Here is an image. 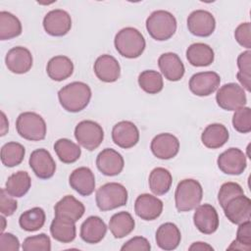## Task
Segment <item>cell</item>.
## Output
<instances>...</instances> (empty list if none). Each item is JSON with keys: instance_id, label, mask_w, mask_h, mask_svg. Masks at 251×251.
Wrapping results in <instances>:
<instances>
[{"instance_id": "1", "label": "cell", "mask_w": 251, "mask_h": 251, "mask_svg": "<svg viewBox=\"0 0 251 251\" xmlns=\"http://www.w3.org/2000/svg\"><path fill=\"white\" fill-rule=\"evenodd\" d=\"M61 106L68 112L77 113L82 111L90 102L91 89L82 81H74L62 87L58 92Z\"/></svg>"}, {"instance_id": "2", "label": "cell", "mask_w": 251, "mask_h": 251, "mask_svg": "<svg viewBox=\"0 0 251 251\" xmlns=\"http://www.w3.org/2000/svg\"><path fill=\"white\" fill-rule=\"evenodd\" d=\"M114 44L118 53L127 59L138 58L146 46L142 33L131 26L122 28L118 31L114 39Z\"/></svg>"}, {"instance_id": "3", "label": "cell", "mask_w": 251, "mask_h": 251, "mask_svg": "<svg viewBox=\"0 0 251 251\" xmlns=\"http://www.w3.org/2000/svg\"><path fill=\"white\" fill-rule=\"evenodd\" d=\"M203 197V188L199 181L185 178L178 182L175 192L176 208L178 212H189L195 209Z\"/></svg>"}, {"instance_id": "4", "label": "cell", "mask_w": 251, "mask_h": 251, "mask_svg": "<svg viewBox=\"0 0 251 251\" xmlns=\"http://www.w3.org/2000/svg\"><path fill=\"white\" fill-rule=\"evenodd\" d=\"M146 29L153 39L165 41L175 34L176 20L172 13L165 10H157L147 18Z\"/></svg>"}, {"instance_id": "5", "label": "cell", "mask_w": 251, "mask_h": 251, "mask_svg": "<svg viewBox=\"0 0 251 251\" xmlns=\"http://www.w3.org/2000/svg\"><path fill=\"white\" fill-rule=\"evenodd\" d=\"M126 188L118 182H108L100 186L95 194L96 205L105 212L125 206L127 202Z\"/></svg>"}, {"instance_id": "6", "label": "cell", "mask_w": 251, "mask_h": 251, "mask_svg": "<svg viewBox=\"0 0 251 251\" xmlns=\"http://www.w3.org/2000/svg\"><path fill=\"white\" fill-rule=\"evenodd\" d=\"M19 135L29 141H40L46 136V123L44 119L34 112H24L16 121Z\"/></svg>"}, {"instance_id": "7", "label": "cell", "mask_w": 251, "mask_h": 251, "mask_svg": "<svg viewBox=\"0 0 251 251\" xmlns=\"http://www.w3.org/2000/svg\"><path fill=\"white\" fill-rule=\"evenodd\" d=\"M75 137L79 145L88 151L97 149L104 139L102 126L93 121L85 120L79 122L75 128Z\"/></svg>"}, {"instance_id": "8", "label": "cell", "mask_w": 251, "mask_h": 251, "mask_svg": "<svg viewBox=\"0 0 251 251\" xmlns=\"http://www.w3.org/2000/svg\"><path fill=\"white\" fill-rule=\"evenodd\" d=\"M216 101L220 108L226 111H236L245 107L247 102L245 90L235 82L226 83L216 94Z\"/></svg>"}, {"instance_id": "9", "label": "cell", "mask_w": 251, "mask_h": 251, "mask_svg": "<svg viewBox=\"0 0 251 251\" xmlns=\"http://www.w3.org/2000/svg\"><path fill=\"white\" fill-rule=\"evenodd\" d=\"M217 164L219 169L226 175L239 176L247 166L245 154L238 148H228L218 157Z\"/></svg>"}, {"instance_id": "10", "label": "cell", "mask_w": 251, "mask_h": 251, "mask_svg": "<svg viewBox=\"0 0 251 251\" xmlns=\"http://www.w3.org/2000/svg\"><path fill=\"white\" fill-rule=\"evenodd\" d=\"M187 28L195 36L208 37L216 28V20L206 10H195L187 18Z\"/></svg>"}, {"instance_id": "11", "label": "cell", "mask_w": 251, "mask_h": 251, "mask_svg": "<svg viewBox=\"0 0 251 251\" xmlns=\"http://www.w3.org/2000/svg\"><path fill=\"white\" fill-rule=\"evenodd\" d=\"M43 27L51 36H64L71 30V16L67 11L62 9L51 10L43 19Z\"/></svg>"}, {"instance_id": "12", "label": "cell", "mask_w": 251, "mask_h": 251, "mask_svg": "<svg viewBox=\"0 0 251 251\" xmlns=\"http://www.w3.org/2000/svg\"><path fill=\"white\" fill-rule=\"evenodd\" d=\"M28 163L34 175L41 179H48L55 174L56 163L50 152L44 148L32 151Z\"/></svg>"}, {"instance_id": "13", "label": "cell", "mask_w": 251, "mask_h": 251, "mask_svg": "<svg viewBox=\"0 0 251 251\" xmlns=\"http://www.w3.org/2000/svg\"><path fill=\"white\" fill-rule=\"evenodd\" d=\"M193 223L200 232L212 234L219 227L220 220L218 212L211 204L198 205L193 215Z\"/></svg>"}, {"instance_id": "14", "label": "cell", "mask_w": 251, "mask_h": 251, "mask_svg": "<svg viewBox=\"0 0 251 251\" xmlns=\"http://www.w3.org/2000/svg\"><path fill=\"white\" fill-rule=\"evenodd\" d=\"M221 83L220 75L215 72H200L189 79V89L197 96H209L214 93Z\"/></svg>"}, {"instance_id": "15", "label": "cell", "mask_w": 251, "mask_h": 251, "mask_svg": "<svg viewBox=\"0 0 251 251\" xmlns=\"http://www.w3.org/2000/svg\"><path fill=\"white\" fill-rule=\"evenodd\" d=\"M223 209L225 216L234 225H240L251 218V200L244 194L230 199Z\"/></svg>"}, {"instance_id": "16", "label": "cell", "mask_w": 251, "mask_h": 251, "mask_svg": "<svg viewBox=\"0 0 251 251\" xmlns=\"http://www.w3.org/2000/svg\"><path fill=\"white\" fill-rule=\"evenodd\" d=\"M33 59L30 51L23 46H16L10 49L5 57L7 69L18 75L27 73L32 67Z\"/></svg>"}, {"instance_id": "17", "label": "cell", "mask_w": 251, "mask_h": 251, "mask_svg": "<svg viewBox=\"0 0 251 251\" xmlns=\"http://www.w3.org/2000/svg\"><path fill=\"white\" fill-rule=\"evenodd\" d=\"M150 149L155 157L162 160H169L176 156L179 150V141L172 133L157 134L151 141Z\"/></svg>"}, {"instance_id": "18", "label": "cell", "mask_w": 251, "mask_h": 251, "mask_svg": "<svg viewBox=\"0 0 251 251\" xmlns=\"http://www.w3.org/2000/svg\"><path fill=\"white\" fill-rule=\"evenodd\" d=\"M112 139L119 147L128 149L139 141V130L132 122L121 121L112 129Z\"/></svg>"}, {"instance_id": "19", "label": "cell", "mask_w": 251, "mask_h": 251, "mask_svg": "<svg viewBox=\"0 0 251 251\" xmlns=\"http://www.w3.org/2000/svg\"><path fill=\"white\" fill-rule=\"evenodd\" d=\"M163 202L154 195L143 193L137 196L134 203V212L141 220L154 221L163 212Z\"/></svg>"}, {"instance_id": "20", "label": "cell", "mask_w": 251, "mask_h": 251, "mask_svg": "<svg viewBox=\"0 0 251 251\" xmlns=\"http://www.w3.org/2000/svg\"><path fill=\"white\" fill-rule=\"evenodd\" d=\"M96 166L103 175L114 176L122 173L125 161L118 151L112 148H105L97 155Z\"/></svg>"}, {"instance_id": "21", "label": "cell", "mask_w": 251, "mask_h": 251, "mask_svg": "<svg viewBox=\"0 0 251 251\" xmlns=\"http://www.w3.org/2000/svg\"><path fill=\"white\" fill-rule=\"evenodd\" d=\"M69 183L81 196H89L95 189V176L89 168L80 167L71 173Z\"/></svg>"}, {"instance_id": "22", "label": "cell", "mask_w": 251, "mask_h": 251, "mask_svg": "<svg viewBox=\"0 0 251 251\" xmlns=\"http://www.w3.org/2000/svg\"><path fill=\"white\" fill-rule=\"evenodd\" d=\"M96 76L104 82H115L121 75V67L118 60L108 54L99 56L93 66Z\"/></svg>"}, {"instance_id": "23", "label": "cell", "mask_w": 251, "mask_h": 251, "mask_svg": "<svg viewBox=\"0 0 251 251\" xmlns=\"http://www.w3.org/2000/svg\"><path fill=\"white\" fill-rule=\"evenodd\" d=\"M158 66L165 76L170 81H177L184 75V65L178 55L173 52L162 54L158 59Z\"/></svg>"}, {"instance_id": "24", "label": "cell", "mask_w": 251, "mask_h": 251, "mask_svg": "<svg viewBox=\"0 0 251 251\" xmlns=\"http://www.w3.org/2000/svg\"><path fill=\"white\" fill-rule=\"evenodd\" d=\"M107 232L105 222L97 216L88 217L80 226V237L89 244L99 243Z\"/></svg>"}, {"instance_id": "25", "label": "cell", "mask_w": 251, "mask_h": 251, "mask_svg": "<svg viewBox=\"0 0 251 251\" xmlns=\"http://www.w3.org/2000/svg\"><path fill=\"white\" fill-rule=\"evenodd\" d=\"M55 216L77 222L84 214V205L73 195H66L54 206Z\"/></svg>"}, {"instance_id": "26", "label": "cell", "mask_w": 251, "mask_h": 251, "mask_svg": "<svg viewBox=\"0 0 251 251\" xmlns=\"http://www.w3.org/2000/svg\"><path fill=\"white\" fill-rule=\"evenodd\" d=\"M155 238L157 245L161 249L170 251L177 248L181 240V234L175 224L165 223L158 227Z\"/></svg>"}, {"instance_id": "27", "label": "cell", "mask_w": 251, "mask_h": 251, "mask_svg": "<svg viewBox=\"0 0 251 251\" xmlns=\"http://www.w3.org/2000/svg\"><path fill=\"white\" fill-rule=\"evenodd\" d=\"M46 73L51 79L55 81H62L73 75L74 64L67 56H55L48 61Z\"/></svg>"}, {"instance_id": "28", "label": "cell", "mask_w": 251, "mask_h": 251, "mask_svg": "<svg viewBox=\"0 0 251 251\" xmlns=\"http://www.w3.org/2000/svg\"><path fill=\"white\" fill-rule=\"evenodd\" d=\"M229 138L227 128L222 124H211L205 127L201 134V141L209 149L224 146Z\"/></svg>"}, {"instance_id": "29", "label": "cell", "mask_w": 251, "mask_h": 251, "mask_svg": "<svg viewBox=\"0 0 251 251\" xmlns=\"http://www.w3.org/2000/svg\"><path fill=\"white\" fill-rule=\"evenodd\" d=\"M50 232L55 240L62 243H70L76 235L75 223L72 220L55 216L50 225Z\"/></svg>"}, {"instance_id": "30", "label": "cell", "mask_w": 251, "mask_h": 251, "mask_svg": "<svg viewBox=\"0 0 251 251\" xmlns=\"http://www.w3.org/2000/svg\"><path fill=\"white\" fill-rule=\"evenodd\" d=\"M186 59L194 67H207L214 62L215 54L211 46L197 42L189 45L186 49Z\"/></svg>"}, {"instance_id": "31", "label": "cell", "mask_w": 251, "mask_h": 251, "mask_svg": "<svg viewBox=\"0 0 251 251\" xmlns=\"http://www.w3.org/2000/svg\"><path fill=\"white\" fill-rule=\"evenodd\" d=\"M135 226L132 216L126 211L114 214L109 221V229L115 238H123L128 235Z\"/></svg>"}, {"instance_id": "32", "label": "cell", "mask_w": 251, "mask_h": 251, "mask_svg": "<svg viewBox=\"0 0 251 251\" xmlns=\"http://www.w3.org/2000/svg\"><path fill=\"white\" fill-rule=\"evenodd\" d=\"M148 183L150 190L155 195H165L171 189L173 183V176L167 169L158 167L151 171L148 178Z\"/></svg>"}, {"instance_id": "33", "label": "cell", "mask_w": 251, "mask_h": 251, "mask_svg": "<svg viewBox=\"0 0 251 251\" xmlns=\"http://www.w3.org/2000/svg\"><path fill=\"white\" fill-rule=\"evenodd\" d=\"M30 186L31 178L29 175L25 171H19L8 177L5 183V190L9 195L19 198L25 196Z\"/></svg>"}, {"instance_id": "34", "label": "cell", "mask_w": 251, "mask_h": 251, "mask_svg": "<svg viewBox=\"0 0 251 251\" xmlns=\"http://www.w3.org/2000/svg\"><path fill=\"white\" fill-rule=\"evenodd\" d=\"M54 150L61 162L64 164H72L76 162L80 155V147L68 138H60L54 143Z\"/></svg>"}, {"instance_id": "35", "label": "cell", "mask_w": 251, "mask_h": 251, "mask_svg": "<svg viewBox=\"0 0 251 251\" xmlns=\"http://www.w3.org/2000/svg\"><path fill=\"white\" fill-rule=\"evenodd\" d=\"M46 215L42 208L33 207L24 212L19 218L20 226L25 231L39 230L45 224Z\"/></svg>"}, {"instance_id": "36", "label": "cell", "mask_w": 251, "mask_h": 251, "mask_svg": "<svg viewBox=\"0 0 251 251\" xmlns=\"http://www.w3.org/2000/svg\"><path fill=\"white\" fill-rule=\"evenodd\" d=\"M23 30L20 20L10 12H0V39L9 40L21 35Z\"/></svg>"}, {"instance_id": "37", "label": "cell", "mask_w": 251, "mask_h": 251, "mask_svg": "<svg viewBox=\"0 0 251 251\" xmlns=\"http://www.w3.org/2000/svg\"><path fill=\"white\" fill-rule=\"evenodd\" d=\"M25 154V147L15 141L5 143L1 148V162L5 167L13 168L20 165Z\"/></svg>"}, {"instance_id": "38", "label": "cell", "mask_w": 251, "mask_h": 251, "mask_svg": "<svg viewBox=\"0 0 251 251\" xmlns=\"http://www.w3.org/2000/svg\"><path fill=\"white\" fill-rule=\"evenodd\" d=\"M138 84L146 93L157 94L161 92L164 87L163 76L157 71L146 70L138 75Z\"/></svg>"}, {"instance_id": "39", "label": "cell", "mask_w": 251, "mask_h": 251, "mask_svg": "<svg viewBox=\"0 0 251 251\" xmlns=\"http://www.w3.org/2000/svg\"><path fill=\"white\" fill-rule=\"evenodd\" d=\"M228 250H251V223L250 220L239 225L236 231V239L227 247Z\"/></svg>"}, {"instance_id": "40", "label": "cell", "mask_w": 251, "mask_h": 251, "mask_svg": "<svg viewBox=\"0 0 251 251\" xmlns=\"http://www.w3.org/2000/svg\"><path fill=\"white\" fill-rule=\"evenodd\" d=\"M24 251H50L51 240L45 233L26 237L22 245Z\"/></svg>"}, {"instance_id": "41", "label": "cell", "mask_w": 251, "mask_h": 251, "mask_svg": "<svg viewBox=\"0 0 251 251\" xmlns=\"http://www.w3.org/2000/svg\"><path fill=\"white\" fill-rule=\"evenodd\" d=\"M232 126L240 133L251 131V110L249 107H242L234 111L232 117Z\"/></svg>"}, {"instance_id": "42", "label": "cell", "mask_w": 251, "mask_h": 251, "mask_svg": "<svg viewBox=\"0 0 251 251\" xmlns=\"http://www.w3.org/2000/svg\"><path fill=\"white\" fill-rule=\"evenodd\" d=\"M244 194L243 188L241 185H239L237 182H225L220 187L219 193H218V201L222 208L225 207V205L232 198Z\"/></svg>"}, {"instance_id": "43", "label": "cell", "mask_w": 251, "mask_h": 251, "mask_svg": "<svg viewBox=\"0 0 251 251\" xmlns=\"http://www.w3.org/2000/svg\"><path fill=\"white\" fill-rule=\"evenodd\" d=\"M18 208V202L13 198V196L9 195L5 188H1L0 190V212L4 216H12Z\"/></svg>"}, {"instance_id": "44", "label": "cell", "mask_w": 251, "mask_h": 251, "mask_svg": "<svg viewBox=\"0 0 251 251\" xmlns=\"http://www.w3.org/2000/svg\"><path fill=\"white\" fill-rule=\"evenodd\" d=\"M251 25L250 23H242L240 24L234 30L235 40L241 46L247 48L248 50L251 48Z\"/></svg>"}, {"instance_id": "45", "label": "cell", "mask_w": 251, "mask_h": 251, "mask_svg": "<svg viewBox=\"0 0 251 251\" xmlns=\"http://www.w3.org/2000/svg\"><path fill=\"white\" fill-rule=\"evenodd\" d=\"M151 249V245L147 238L143 236H135L129 240H127L122 247V251H149Z\"/></svg>"}, {"instance_id": "46", "label": "cell", "mask_w": 251, "mask_h": 251, "mask_svg": "<svg viewBox=\"0 0 251 251\" xmlns=\"http://www.w3.org/2000/svg\"><path fill=\"white\" fill-rule=\"evenodd\" d=\"M20 249V241L17 236L10 232H2L0 235L1 251H18Z\"/></svg>"}, {"instance_id": "47", "label": "cell", "mask_w": 251, "mask_h": 251, "mask_svg": "<svg viewBox=\"0 0 251 251\" xmlns=\"http://www.w3.org/2000/svg\"><path fill=\"white\" fill-rule=\"evenodd\" d=\"M237 67L240 74L250 76L251 74V52L250 50L242 52L237 58Z\"/></svg>"}, {"instance_id": "48", "label": "cell", "mask_w": 251, "mask_h": 251, "mask_svg": "<svg viewBox=\"0 0 251 251\" xmlns=\"http://www.w3.org/2000/svg\"><path fill=\"white\" fill-rule=\"evenodd\" d=\"M190 251H192V250H197V251H205V250H214V248L211 246V245H209L208 243H206V242H194V243H192L190 246H189V248H188Z\"/></svg>"}, {"instance_id": "49", "label": "cell", "mask_w": 251, "mask_h": 251, "mask_svg": "<svg viewBox=\"0 0 251 251\" xmlns=\"http://www.w3.org/2000/svg\"><path fill=\"white\" fill-rule=\"evenodd\" d=\"M1 123H2V126H1V136L5 135L7 130H8V127H9V123L6 119V116L3 112H1Z\"/></svg>"}, {"instance_id": "50", "label": "cell", "mask_w": 251, "mask_h": 251, "mask_svg": "<svg viewBox=\"0 0 251 251\" xmlns=\"http://www.w3.org/2000/svg\"><path fill=\"white\" fill-rule=\"evenodd\" d=\"M0 220H1V222H2V226H1V231L3 232V230L5 229V225H6V220H5V218H4V215L3 216H1L0 217Z\"/></svg>"}]
</instances>
